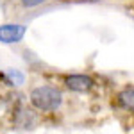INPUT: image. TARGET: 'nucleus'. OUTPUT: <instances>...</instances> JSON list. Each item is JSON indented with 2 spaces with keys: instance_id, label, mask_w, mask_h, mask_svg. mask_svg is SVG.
<instances>
[{
  "instance_id": "obj_2",
  "label": "nucleus",
  "mask_w": 134,
  "mask_h": 134,
  "mask_svg": "<svg viewBox=\"0 0 134 134\" xmlns=\"http://www.w3.org/2000/svg\"><path fill=\"white\" fill-rule=\"evenodd\" d=\"M7 125L13 131H34L38 125L41 124V114H38L32 109L27 98H18L14 102H11L9 109L5 113Z\"/></svg>"
},
{
  "instance_id": "obj_3",
  "label": "nucleus",
  "mask_w": 134,
  "mask_h": 134,
  "mask_svg": "<svg viewBox=\"0 0 134 134\" xmlns=\"http://www.w3.org/2000/svg\"><path fill=\"white\" fill-rule=\"evenodd\" d=\"M54 82L59 84L64 91L73 95H95L100 90V81L91 73L82 72H68V73H55Z\"/></svg>"
},
{
  "instance_id": "obj_9",
  "label": "nucleus",
  "mask_w": 134,
  "mask_h": 134,
  "mask_svg": "<svg viewBox=\"0 0 134 134\" xmlns=\"http://www.w3.org/2000/svg\"><path fill=\"white\" fill-rule=\"evenodd\" d=\"M132 13H134V9H132Z\"/></svg>"
},
{
  "instance_id": "obj_7",
  "label": "nucleus",
  "mask_w": 134,
  "mask_h": 134,
  "mask_svg": "<svg viewBox=\"0 0 134 134\" xmlns=\"http://www.w3.org/2000/svg\"><path fill=\"white\" fill-rule=\"evenodd\" d=\"M50 0H16V5L23 11H31V9H38L45 4H48Z\"/></svg>"
},
{
  "instance_id": "obj_1",
  "label": "nucleus",
  "mask_w": 134,
  "mask_h": 134,
  "mask_svg": "<svg viewBox=\"0 0 134 134\" xmlns=\"http://www.w3.org/2000/svg\"><path fill=\"white\" fill-rule=\"evenodd\" d=\"M64 90L59 84L52 82H43L32 86L27 93V102L41 118L47 116H55L57 113L63 111L64 105Z\"/></svg>"
},
{
  "instance_id": "obj_5",
  "label": "nucleus",
  "mask_w": 134,
  "mask_h": 134,
  "mask_svg": "<svg viewBox=\"0 0 134 134\" xmlns=\"http://www.w3.org/2000/svg\"><path fill=\"white\" fill-rule=\"evenodd\" d=\"M25 25L21 23H4L0 25V43L4 45H13V43H20L25 38Z\"/></svg>"
},
{
  "instance_id": "obj_8",
  "label": "nucleus",
  "mask_w": 134,
  "mask_h": 134,
  "mask_svg": "<svg viewBox=\"0 0 134 134\" xmlns=\"http://www.w3.org/2000/svg\"><path fill=\"white\" fill-rule=\"evenodd\" d=\"M90 2H100V0H90Z\"/></svg>"
},
{
  "instance_id": "obj_6",
  "label": "nucleus",
  "mask_w": 134,
  "mask_h": 134,
  "mask_svg": "<svg viewBox=\"0 0 134 134\" xmlns=\"http://www.w3.org/2000/svg\"><path fill=\"white\" fill-rule=\"evenodd\" d=\"M25 82V75L20 70H14V68H7L4 72H0V84L5 86V88H20L21 84Z\"/></svg>"
},
{
  "instance_id": "obj_4",
  "label": "nucleus",
  "mask_w": 134,
  "mask_h": 134,
  "mask_svg": "<svg viewBox=\"0 0 134 134\" xmlns=\"http://www.w3.org/2000/svg\"><path fill=\"white\" fill-rule=\"evenodd\" d=\"M109 104L116 113L134 116V84L129 82L116 88L109 97Z\"/></svg>"
}]
</instances>
